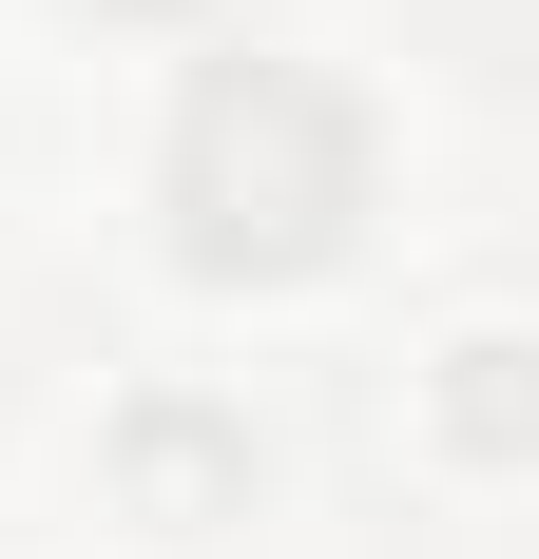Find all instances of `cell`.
Masks as SVG:
<instances>
[{"label": "cell", "mask_w": 539, "mask_h": 559, "mask_svg": "<svg viewBox=\"0 0 539 559\" xmlns=\"http://www.w3.org/2000/svg\"><path fill=\"white\" fill-rule=\"evenodd\" d=\"M367 213V135L309 58H213L173 116V231L193 271H327Z\"/></svg>", "instance_id": "1"}]
</instances>
